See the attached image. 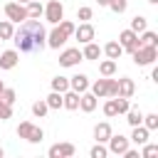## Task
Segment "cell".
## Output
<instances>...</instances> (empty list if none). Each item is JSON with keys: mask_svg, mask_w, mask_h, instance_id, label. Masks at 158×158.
I'll list each match as a JSON object with an SVG mask.
<instances>
[{"mask_svg": "<svg viewBox=\"0 0 158 158\" xmlns=\"http://www.w3.org/2000/svg\"><path fill=\"white\" fill-rule=\"evenodd\" d=\"M12 42L15 49L22 54H32V52H42L47 47V30L40 20L27 17L20 22V27L12 32Z\"/></svg>", "mask_w": 158, "mask_h": 158, "instance_id": "cell-1", "label": "cell"}, {"mask_svg": "<svg viewBox=\"0 0 158 158\" xmlns=\"http://www.w3.org/2000/svg\"><path fill=\"white\" fill-rule=\"evenodd\" d=\"M91 94L96 99H104V96H118V79H111V77H101L96 79L94 84H89Z\"/></svg>", "mask_w": 158, "mask_h": 158, "instance_id": "cell-2", "label": "cell"}, {"mask_svg": "<svg viewBox=\"0 0 158 158\" xmlns=\"http://www.w3.org/2000/svg\"><path fill=\"white\" fill-rule=\"evenodd\" d=\"M131 54H133V64H136V67H148V64H153V62L158 59V49L151 47V44H141V47L133 49Z\"/></svg>", "mask_w": 158, "mask_h": 158, "instance_id": "cell-3", "label": "cell"}, {"mask_svg": "<svg viewBox=\"0 0 158 158\" xmlns=\"http://www.w3.org/2000/svg\"><path fill=\"white\" fill-rule=\"evenodd\" d=\"M17 136L25 138V141H30V143H42L44 131H42L40 126H35L32 121H20V126H17Z\"/></svg>", "mask_w": 158, "mask_h": 158, "instance_id": "cell-4", "label": "cell"}, {"mask_svg": "<svg viewBox=\"0 0 158 158\" xmlns=\"http://www.w3.org/2000/svg\"><path fill=\"white\" fill-rule=\"evenodd\" d=\"M44 20L49 22V25H57L62 17H64V5L59 2V0H47V5H44Z\"/></svg>", "mask_w": 158, "mask_h": 158, "instance_id": "cell-5", "label": "cell"}, {"mask_svg": "<svg viewBox=\"0 0 158 158\" xmlns=\"http://www.w3.org/2000/svg\"><path fill=\"white\" fill-rule=\"evenodd\" d=\"M5 17L10 20V22H22V20H27V7L22 5V2H5Z\"/></svg>", "mask_w": 158, "mask_h": 158, "instance_id": "cell-6", "label": "cell"}, {"mask_svg": "<svg viewBox=\"0 0 158 158\" xmlns=\"http://www.w3.org/2000/svg\"><path fill=\"white\" fill-rule=\"evenodd\" d=\"M67 40H69V35H67V32H64L59 25H54V27L47 32V47H52V49H59V47H62Z\"/></svg>", "mask_w": 158, "mask_h": 158, "instance_id": "cell-7", "label": "cell"}, {"mask_svg": "<svg viewBox=\"0 0 158 158\" xmlns=\"http://www.w3.org/2000/svg\"><path fill=\"white\" fill-rule=\"evenodd\" d=\"M118 44L123 47V52H133V49H138V47H141L138 35H136L133 30H123V32L118 35Z\"/></svg>", "mask_w": 158, "mask_h": 158, "instance_id": "cell-8", "label": "cell"}, {"mask_svg": "<svg viewBox=\"0 0 158 158\" xmlns=\"http://www.w3.org/2000/svg\"><path fill=\"white\" fill-rule=\"evenodd\" d=\"M81 59H84V57H81V49H79V47H69V49H64V52L59 54V64H62V67H77Z\"/></svg>", "mask_w": 158, "mask_h": 158, "instance_id": "cell-9", "label": "cell"}, {"mask_svg": "<svg viewBox=\"0 0 158 158\" xmlns=\"http://www.w3.org/2000/svg\"><path fill=\"white\" fill-rule=\"evenodd\" d=\"M74 153H77L74 143H54V146H49V151H47L49 158H72Z\"/></svg>", "mask_w": 158, "mask_h": 158, "instance_id": "cell-10", "label": "cell"}, {"mask_svg": "<svg viewBox=\"0 0 158 158\" xmlns=\"http://www.w3.org/2000/svg\"><path fill=\"white\" fill-rule=\"evenodd\" d=\"M106 143H109V153H114V156H121V153L128 148V138H126V136H121V133H118V136H116V133H111Z\"/></svg>", "mask_w": 158, "mask_h": 158, "instance_id": "cell-11", "label": "cell"}, {"mask_svg": "<svg viewBox=\"0 0 158 158\" xmlns=\"http://www.w3.org/2000/svg\"><path fill=\"white\" fill-rule=\"evenodd\" d=\"M94 25L91 22H81L79 27H74V37L81 42V44H86V42H94Z\"/></svg>", "mask_w": 158, "mask_h": 158, "instance_id": "cell-12", "label": "cell"}, {"mask_svg": "<svg viewBox=\"0 0 158 158\" xmlns=\"http://www.w3.org/2000/svg\"><path fill=\"white\" fill-rule=\"evenodd\" d=\"M20 62V52L17 49H5L0 54V69H15Z\"/></svg>", "mask_w": 158, "mask_h": 158, "instance_id": "cell-13", "label": "cell"}, {"mask_svg": "<svg viewBox=\"0 0 158 158\" xmlns=\"http://www.w3.org/2000/svg\"><path fill=\"white\" fill-rule=\"evenodd\" d=\"M96 104H99V101H96V96H94L89 89L79 94V109H81L84 114H91V111L96 109Z\"/></svg>", "mask_w": 158, "mask_h": 158, "instance_id": "cell-14", "label": "cell"}, {"mask_svg": "<svg viewBox=\"0 0 158 158\" xmlns=\"http://www.w3.org/2000/svg\"><path fill=\"white\" fill-rule=\"evenodd\" d=\"M69 89L77 91V94L86 91V89H89V77H86V74H74V77H69Z\"/></svg>", "mask_w": 158, "mask_h": 158, "instance_id": "cell-15", "label": "cell"}, {"mask_svg": "<svg viewBox=\"0 0 158 158\" xmlns=\"http://www.w3.org/2000/svg\"><path fill=\"white\" fill-rule=\"evenodd\" d=\"M111 133H114V131H111V123H109V121H101V123L94 126V138H96V143H106Z\"/></svg>", "mask_w": 158, "mask_h": 158, "instance_id": "cell-16", "label": "cell"}, {"mask_svg": "<svg viewBox=\"0 0 158 158\" xmlns=\"http://www.w3.org/2000/svg\"><path fill=\"white\" fill-rule=\"evenodd\" d=\"M131 128H133V131H131V138H128V141H133L136 146H143V143L148 141L151 131H148V128H146L143 123H138V126H131Z\"/></svg>", "mask_w": 158, "mask_h": 158, "instance_id": "cell-17", "label": "cell"}, {"mask_svg": "<svg viewBox=\"0 0 158 158\" xmlns=\"http://www.w3.org/2000/svg\"><path fill=\"white\" fill-rule=\"evenodd\" d=\"M133 91H136V84H133V79H128V77H121V79H118V96H123V99H131V96H133Z\"/></svg>", "mask_w": 158, "mask_h": 158, "instance_id": "cell-18", "label": "cell"}, {"mask_svg": "<svg viewBox=\"0 0 158 158\" xmlns=\"http://www.w3.org/2000/svg\"><path fill=\"white\" fill-rule=\"evenodd\" d=\"M62 106L69 109V111H77V109H79V94L72 91V89H67V91L62 94Z\"/></svg>", "mask_w": 158, "mask_h": 158, "instance_id": "cell-19", "label": "cell"}, {"mask_svg": "<svg viewBox=\"0 0 158 158\" xmlns=\"http://www.w3.org/2000/svg\"><path fill=\"white\" fill-rule=\"evenodd\" d=\"M101 52H104L109 59H118V57L123 54V47H121L116 40H111V42H106V44H104V49H101Z\"/></svg>", "mask_w": 158, "mask_h": 158, "instance_id": "cell-20", "label": "cell"}, {"mask_svg": "<svg viewBox=\"0 0 158 158\" xmlns=\"http://www.w3.org/2000/svg\"><path fill=\"white\" fill-rule=\"evenodd\" d=\"M81 57L94 62V59H99V57H101V47H99V44H94V42H86V44H84V49H81Z\"/></svg>", "mask_w": 158, "mask_h": 158, "instance_id": "cell-21", "label": "cell"}, {"mask_svg": "<svg viewBox=\"0 0 158 158\" xmlns=\"http://www.w3.org/2000/svg\"><path fill=\"white\" fill-rule=\"evenodd\" d=\"M126 121H128V126H138V123L143 121V111H141L138 106H128V111H126Z\"/></svg>", "mask_w": 158, "mask_h": 158, "instance_id": "cell-22", "label": "cell"}, {"mask_svg": "<svg viewBox=\"0 0 158 158\" xmlns=\"http://www.w3.org/2000/svg\"><path fill=\"white\" fill-rule=\"evenodd\" d=\"M25 7H27V17H35V20H40V15L44 12V5L40 0H30Z\"/></svg>", "mask_w": 158, "mask_h": 158, "instance_id": "cell-23", "label": "cell"}, {"mask_svg": "<svg viewBox=\"0 0 158 158\" xmlns=\"http://www.w3.org/2000/svg\"><path fill=\"white\" fill-rule=\"evenodd\" d=\"M138 42H141V44H151V47H158V35H156L153 30H143V32L138 35Z\"/></svg>", "mask_w": 158, "mask_h": 158, "instance_id": "cell-24", "label": "cell"}, {"mask_svg": "<svg viewBox=\"0 0 158 158\" xmlns=\"http://www.w3.org/2000/svg\"><path fill=\"white\" fill-rule=\"evenodd\" d=\"M99 74L101 77H114L116 74V59H104L99 64Z\"/></svg>", "mask_w": 158, "mask_h": 158, "instance_id": "cell-25", "label": "cell"}, {"mask_svg": "<svg viewBox=\"0 0 158 158\" xmlns=\"http://www.w3.org/2000/svg\"><path fill=\"white\" fill-rule=\"evenodd\" d=\"M146 27H148V20H146L143 15H136V17L131 20V27H128V30H133L136 35H141V32H143Z\"/></svg>", "mask_w": 158, "mask_h": 158, "instance_id": "cell-26", "label": "cell"}, {"mask_svg": "<svg viewBox=\"0 0 158 158\" xmlns=\"http://www.w3.org/2000/svg\"><path fill=\"white\" fill-rule=\"evenodd\" d=\"M67 89H69V79H67V77H54V79H52V91L64 94Z\"/></svg>", "mask_w": 158, "mask_h": 158, "instance_id": "cell-27", "label": "cell"}, {"mask_svg": "<svg viewBox=\"0 0 158 158\" xmlns=\"http://www.w3.org/2000/svg\"><path fill=\"white\" fill-rule=\"evenodd\" d=\"M12 32H15L12 22H10V20H2V22H0V42H2V40H12Z\"/></svg>", "mask_w": 158, "mask_h": 158, "instance_id": "cell-28", "label": "cell"}, {"mask_svg": "<svg viewBox=\"0 0 158 158\" xmlns=\"http://www.w3.org/2000/svg\"><path fill=\"white\" fill-rule=\"evenodd\" d=\"M111 12H116V15H123L126 12V7H128V0H109V5H106Z\"/></svg>", "mask_w": 158, "mask_h": 158, "instance_id": "cell-29", "label": "cell"}, {"mask_svg": "<svg viewBox=\"0 0 158 158\" xmlns=\"http://www.w3.org/2000/svg\"><path fill=\"white\" fill-rule=\"evenodd\" d=\"M47 111H49V106H47V101H44V99H40V101H35V104H32V114H35L37 118L47 116Z\"/></svg>", "mask_w": 158, "mask_h": 158, "instance_id": "cell-30", "label": "cell"}, {"mask_svg": "<svg viewBox=\"0 0 158 158\" xmlns=\"http://www.w3.org/2000/svg\"><path fill=\"white\" fill-rule=\"evenodd\" d=\"M104 116H109V118L118 116V109H116V96H109V101L104 104Z\"/></svg>", "mask_w": 158, "mask_h": 158, "instance_id": "cell-31", "label": "cell"}, {"mask_svg": "<svg viewBox=\"0 0 158 158\" xmlns=\"http://www.w3.org/2000/svg\"><path fill=\"white\" fill-rule=\"evenodd\" d=\"M148 131H156L158 128V114H143V121H141Z\"/></svg>", "mask_w": 158, "mask_h": 158, "instance_id": "cell-32", "label": "cell"}, {"mask_svg": "<svg viewBox=\"0 0 158 158\" xmlns=\"http://www.w3.org/2000/svg\"><path fill=\"white\" fill-rule=\"evenodd\" d=\"M44 101H47V106H49V109H62V94H59V91H52Z\"/></svg>", "mask_w": 158, "mask_h": 158, "instance_id": "cell-33", "label": "cell"}, {"mask_svg": "<svg viewBox=\"0 0 158 158\" xmlns=\"http://www.w3.org/2000/svg\"><path fill=\"white\" fill-rule=\"evenodd\" d=\"M89 156H91V158H106V156H109V148H106L104 143H96V146H91Z\"/></svg>", "mask_w": 158, "mask_h": 158, "instance_id": "cell-34", "label": "cell"}, {"mask_svg": "<svg viewBox=\"0 0 158 158\" xmlns=\"http://www.w3.org/2000/svg\"><path fill=\"white\" fill-rule=\"evenodd\" d=\"M153 156H158V143H143V151H141V158H153Z\"/></svg>", "mask_w": 158, "mask_h": 158, "instance_id": "cell-35", "label": "cell"}, {"mask_svg": "<svg viewBox=\"0 0 158 158\" xmlns=\"http://www.w3.org/2000/svg\"><path fill=\"white\" fill-rule=\"evenodd\" d=\"M7 118H12V104L0 99V121H7Z\"/></svg>", "mask_w": 158, "mask_h": 158, "instance_id": "cell-36", "label": "cell"}, {"mask_svg": "<svg viewBox=\"0 0 158 158\" xmlns=\"http://www.w3.org/2000/svg\"><path fill=\"white\" fill-rule=\"evenodd\" d=\"M0 99H2V101H7V104H15V101H17V94H15V89H7V86H2V91H0Z\"/></svg>", "mask_w": 158, "mask_h": 158, "instance_id": "cell-37", "label": "cell"}, {"mask_svg": "<svg viewBox=\"0 0 158 158\" xmlns=\"http://www.w3.org/2000/svg\"><path fill=\"white\" fill-rule=\"evenodd\" d=\"M91 15H94L91 7H79V10H77V20H81V22H89Z\"/></svg>", "mask_w": 158, "mask_h": 158, "instance_id": "cell-38", "label": "cell"}, {"mask_svg": "<svg viewBox=\"0 0 158 158\" xmlns=\"http://www.w3.org/2000/svg\"><path fill=\"white\" fill-rule=\"evenodd\" d=\"M128 99H123V96H116V109H118V114H126L128 111Z\"/></svg>", "mask_w": 158, "mask_h": 158, "instance_id": "cell-39", "label": "cell"}, {"mask_svg": "<svg viewBox=\"0 0 158 158\" xmlns=\"http://www.w3.org/2000/svg\"><path fill=\"white\" fill-rule=\"evenodd\" d=\"M121 156H123V158H141V153H138L136 148H126V151H123Z\"/></svg>", "mask_w": 158, "mask_h": 158, "instance_id": "cell-40", "label": "cell"}, {"mask_svg": "<svg viewBox=\"0 0 158 158\" xmlns=\"http://www.w3.org/2000/svg\"><path fill=\"white\" fill-rule=\"evenodd\" d=\"M96 2H99V5H104V7L109 5V0H96Z\"/></svg>", "mask_w": 158, "mask_h": 158, "instance_id": "cell-41", "label": "cell"}, {"mask_svg": "<svg viewBox=\"0 0 158 158\" xmlns=\"http://www.w3.org/2000/svg\"><path fill=\"white\" fill-rule=\"evenodd\" d=\"M17 2H22V5H27V2H30V0H17Z\"/></svg>", "mask_w": 158, "mask_h": 158, "instance_id": "cell-42", "label": "cell"}, {"mask_svg": "<svg viewBox=\"0 0 158 158\" xmlns=\"http://www.w3.org/2000/svg\"><path fill=\"white\" fill-rule=\"evenodd\" d=\"M148 2H151V5H156V2H158V0H148Z\"/></svg>", "mask_w": 158, "mask_h": 158, "instance_id": "cell-43", "label": "cell"}, {"mask_svg": "<svg viewBox=\"0 0 158 158\" xmlns=\"http://www.w3.org/2000/svg\"><path fill=\"white\" fill-rule=\"evenodd\" d=\"M2 86H5V84H2V79H0V91H2Z\"/></svg>", "mask_w": 158, "mask_h": 158, "instance_id": "cell-44", "label": "cell"}, {"mask_svg": "<svg viewBox=\"0 0 158 158\" xmlns=\"http://www.w3.org/2000/svg\"><path fill=\"white\" fill-rule=\"evenodd\" d=\"M2 153H5V151H2V148H0V158H2Z\"/></svg>", "mask_w": 158, "mask_h": 158, "instance_id": "cell-45", "label": "cell"}]
</instances>
